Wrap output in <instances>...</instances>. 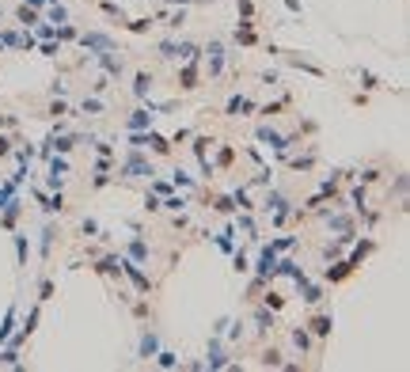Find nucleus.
Returning <instances> with one entry per match:
<instances>
[{
    "instance_id": "17",
    "label": "nucleus",
    "mask_w": 410,
    "mask_h": 372,
    "mask_svg": "<svg viewBox=\"0 0 410 372\" xmlns=\"http://www.w3.org/2000/svg\"><path fill=\"white\" fill-rule=\"evenodd\" d=\"M236 42H243V46H251V42H255V31H251V23H239V31H236Z\"/></svg>"
},
{
    "instance_id": "20",
    "label": "nucleus",
    "mask_w": 410,
    "mask_h": 372,
    "mask_svg": "<svg viewBox=\"0 0 410 372\" xmlns=\"http://www.w3.org/2000/svg\"><path fill=\"white\" fill-rule=\"evenodd\" d=\"M15 15H19V23H27V27H34V23H38V15H34V12H31V8H27V4L19 8Z\"/></svg>"
},
{
    "instance_id": "3",
    "label": "nucleus",
    "mask_w": 410,
    "mask_h": 372,
    "mask_svg": "<svg viewBox=\"0 0 410 372\" xmlns=\"http://www.w3.org/2000/svg\"><path fill=\"white\" fill-rule=\"evenodd\" d=\"M95 57H99V65H103V68H106L110 76H122L125 61H122V57H114V50H103V53H95Z\"/></svg>"
},
{
    "instance_id": "30",
    "label": "nucleus",
    "mask_w": 410,
    "mask_h": 372,
    "mask_svg": "<svg viewBox=\"0 0 410 372\" xmlns=\"http://www.w3.org/2000/svg\"><path fill=\"white\" fill-rule=\"evenodd\" d=\"M281 304H285V300H281V296H277V292H270V296H266V308H273V311H277Z\"/></svg>"
},
{
    "instance_id": "1",
    "label": "nucleus",
    "mask_w": 410,
    "mask_h": 372,
    "mask_svg": "<svg viewBox=\"0 0 410 372\" xmlns=\"http://www.w3.org/2000/svg\"><path fill=\"white\" fill-rule=\"evenodd\" d=\"M255 270H258V281H255V285H262L266 277H273V273H277V251H273V247H262Z\"/></svg>"
},
{
    "instance_id": "22",
    "label": "nucleus",
    "mask_w": 410,
    "mask_h": 372,
    "mask_svg": "<svg viewBox=\"0 0 410 372\" xmlns=\"http://www.w3.org/2000/svg\"><path fill=\"white\" fill-rule=\"evenodd\" d=\"M50 296H53V281L42 277V285H38V300H50Z\"/></svg>"
},
{
    "instance_id": "13",
    "label": "nucleus",
    "mask_w": 410,
    "mask_h": 372,
    "mask_svg": "<svg viewBox=\"0 0 410 372\" xmlns=\"http://www.w3.org/2000/svg\"><path fill=\"white\" fill-rule=\"evenodd\" d=\"M239 110H255V103H251V99H243V95L228 99V114H239Z\"/></svg>"
},
{
    "instance_id": "21",
    "label": "nucleus",
    "mask_w": 410,
    "mask_h": 372,
    "mask_svg": "<svg viewBox=\"0 0 410 372\" xmlns=\"http://www.w3.org/2000/svg\"><path fill=\"white\" fill-rule=\"evenodd\" d=\"M156 357H160V365H163V368H175V365H179V357H175L171 349H160Z\"/></svg>"
},
{
    "instance_id": "11",
    "label": "nucleus",
    "mask_w": 410,
    "mask_h": 372,
    "mask_svg": "<svg viewBox=\"0 0 410 372\" xmlns=\"http://www.w3.org/2000/svg\"><path fill=\"white\" fill-rule=\"evenodd\" d=\"M349 273H353V262H338V270H327V281H342V277H349Z\"/></svg>"
},
{
    "instance_id": "25",
    "label": "nucleus",
    "mask_w": 410,
    "mask_h": 372,
    "mask_svg": "<svg viewBox=\"0 0 410 372\" xmlns=\"http://www.w3.org/2000/svg\"><path fill=\"white\" fill-rule=\"evenodd\" d=\"M255 323H258V330H270V327H273V315H266V311H258V315H255Z\"/></svg>"
},
{
    "instance_id": "24",
    "label": "nucleus",
    "mask_w": 410,
    "mask_h": 372,
    "mask_svg": "<svg viewBox=\"0 0 410 372\" xmlns=\"http://www.w3.org/2000/svg\"><path fill=\"white\" fill-rule=\"evenodd\" d=\"M27 251H31V247H27V239L15 236V254H19V262H27Z\"/></svg>"
},
{
    "instance_id": "33",
    "label": "nucleus",
    "mask_w": 410,
    "mask_h": 372,
    "mask_svg": "<svg viewBox=\"0 0 410 372\" xmlns=\"http://www.w3.org/2000/svg\"><path fill=\"white\" fill-rule=\"evenodd\" d=\"M53 148H57V152H68V148H72V141H68V137H61V141H53Z\"/></svg>"
},
{
    "instance_id": "8",
    "label": "nucleus",
    "mask_w": 410,
    "mask_h": 372,
    "mask_svg": "<svg viewBox=\"0 0 410 372\" xmlns=\"http://www.w3.org/2000/svg\"><path fill=\"white\" fill-rule=\"evenodd\" d=\"M182 87H187V91L198 87V61H187V68H182Z\"/></svg>"
},
{
    "instance_id": "14",
    "label": "nucleus",
    "mask_w": 410,
    "mask_h": 372,
    "mask_svg": "<svg viewBox=\"0 0 410 372\" xmlns=\"http://www.w3.org/2000/svg\"><path fill=\"white\" fill-rule=\"evenodd\" d=\"M148 144H152V152H156V156H167V152H171V144L163 141V137H156V133H148Z\"/></svg>"
},
{
    "instance_id": "34",
    "label": "nucleus",
    "mask_w": 410,
    "mask_h": 372,
    "mask_svg": "<svg viewBox=\"0 0 410 372\" xmlns=\"http://www.w3.org/2000/svg\"><path fill=\"white\" fill-rule=\"evenodd\" d=\"M361 80H365V87H380V80H376L372 72H361Z\"/></svg>"
},
{
    "instance_id": "2",
    "label": "nucleus",
    "mask_w": 410,
    "mask_h": 372,
    "mask_svg": "<svg viewBox=\"0 0 410 372\" xmlns=\"http://www.w3.org/2000/svg\"><path fill=\"white\" fill-rule=\"evenodd\" d=\"M80 46L84 50H95V53H103V50H114V42L106 34H99V31H91V34H80Z\"/></svg>"
},
{
    "instance_id": "16",
    "label": "nucleus",
    "mask_w": 410,
    "mask_h": 372,
    "mask_svg": "<svg viewBox=\"0 0 410 372\" xmlns=\"http://www.w3.org/2000/svg\"><path fill=\"white\" fill-rule=\"evenodd\" d=\"M129 258H133V262H141V258H148V247H144V243H141V239H133V243H129Z\"/></svg>"
},
{
    "instance_id": "29",
    "label": "nucleus",
    "mask_w": 410,
    "mask_h": 372,
    "mask_svg": "<svg viewBox=\"0 0 410 372\" xmlns=\"http://www.w3.org/2000/svg\"><path fill=\"white\" fill-rule=\"evenodd\" d=\"M57 38H68V42H72V38H76V27H57Z\"/></svg>"
},
{
    "instance_id": "18",
    "label": "nucleus",
    "mask_w": 410,
    "mask_h": 372,
    "mask_svg": "<svg viewBox=\"0 0 410 372\" xmlns=\"http://www.w3.org/2000/svg\"><path fill=\"white\" fill-rule=\"evenodd\" d=\"M160 57H167V61H179V42H163V46H160Z\"/></svg>"
},
{
    "instance_id": "32",
    "label": "nucleus",
    "mask_w": 410,
    "mask_h": 372,
    "mask_svg": "<svg viewBox=\"0 0 410 372\" xmlns=\"http://www.w3.org/2000/svg\"><path fill=\"white\" fill-rule=\"evenodd\" d=\"M239 12L251 19V15H255V4H251V0H239Z\"/></svg>"
},
{
    "instance_id": "36",
    "label": "nucleus",
    "mask_w": 410,
    "mask_h": 372,
    "mask_svg": "<svg viewBox=\"0 0 410 372\" xmlns=\"http://www.w3.org/2000/svg\"><path fill=\"white\" fill-rule=\"evenodd\" d=\"M12 152V141H8V137H0V156H8Z\"/></svg>"
},
{
    "instance_id": "19",
    "label": "nucleus",
    "mask_w": 410,
    "mask_h": 372,
    "mask_svg": "<svg viewBox=\"0 0 410 372\" xmlns=\"http://www.w3.org/2000/svg\"><path fill=\"white\" fill-rule=\"evenodd\" d=\"M262 365H266V368H281V354H277V349H266V354H262Z\"/></svg>"
},
{
    "instance_id": "35",
    "label": "nucleus",
    "mask_w": 410,
    "mask_h": 372,
    "mask_svg": "<svg viewBox=\"0 0 410 372\" xmlns=\"http://www.w3.org/2000/svg\"><path fill=\"white\" fill-rule=\"evenodd\" d=\"M217 209H220V213H232L236 205H232V198H220V201H217Z\"/></svg>"
},
{
    "instance_id": "27",
    "label": "nucleus",
    "mask_w": 410,
    "mask_h": 372,
    "mask_svg": "<svg viewBox=\"0 0 410 372\" xmlns=\"http://www.w3.org/2000/svg\"><path fill=\"white\" fill-rule=\"evenodd\" d=\"M84 110H87V114H99L103 103H99V99H84Z\"/></svg>"
},
{
    "instance_id": "4",
    "label": "nucleus",
    "mask_w": 410,
    "mask_h": 372,
    "mask_svg": "<svg viewBox=\"0 0 410 372\" xmlns=\"http://www.w3.org/2000/svg\"><path fill=\"white\" fill-rule=\"evenodd\" d=\"M224 72V46L213 42L209 46V76H220Z\"/></svg>"
},
{
    "instance_id": "7",
    "label": "nucleus",
    "mask_w": 410,
    "mask_h": 372,
    "mask_svg": "<svg viewBox=\"0 0 410 372\" xmlns=\"http://www.w3.org/2000/svg\"><path fill=\"white\" fill-rule=\"evenodd\" d=\"M308 327H311V334L327 338V334H330V327H334V319H330V315H315V319L308 323Z\"/></svg>"
},
{
    "instance_id": "10",
    "label": "nucleus",
    "mask_w": 410,
    "mask_h": 372,
    "mask_svg": "<svg viewBox=\"0 0 410 372\" xmlns=\"http://www.w3.org/2000/svg\"><path fill=\"white\" fill-rule=\"evenodd\" d=\"M125 125H129V129H144V125H152V114H148V110H133Z\"/></svg>"
},
{
    "instance_id": "23",
    "label": "nucleus",
    "mask_w": 410,
    "mask_h": 372,
    "mask_svg": "<svg viewBox=\"0 0 410 372\" xmlns=\"http://www.w3.org/2000/svg\"><path fill=\"white\" fill-rule=\"evenodd\" d=\"M160 209H171V213H182V209H187V201H182V198H167V201H163V205H160Z\"/></svg>"
},
{
    "instance_id": "12",
    "label": "nucleus",
    "mask_w": 410,
    "mask_h": 372,
    "mask_svg": "<svg viewBox=\"0 0 410 372\" xmlns=\"http://www.w3.org/2000/svg\"><path fill=\"white\" fill-rule=\"evenodd\" d=\"M292 342H296V349H300V354H308V349H311V334H308L304 327H296V330H292Z\"/></svg>"
},
{
    "instance_id": "26",
    "label": "nucleus",
    "mask_w": 410,
    "mask_h": 372,
    "mask_svg": "<svg viewBox=\"0 0 410 372\" xmlns=\"http://www.w3.org/2000/svg\"><path fill=\"white\" fill-rule=\"evenodd\" d=\"M148 27H152L148 19H133V23H129V31H133V34H144V31H148Z\"/></svg>"
},
{
    "instance_id": "6",
    "label": "nucleus",
    "mask_w": 410,
    "mask_h": 372,
    "mask_svg": "<svg viewBox=\"0 0 410 372\" xmlns=\"http://www.w3.org/2000/svg\"><path fill=\"white\" fill-rule=\"evenodd\" d=\"M125 175H156V171H152V163H144L141 156L133 152L129 160H125Z\"/></svg>"
},
{
    "instance_id": "15",
    "label": "nucleus",
    "mask_w": 410,
    "mask_h": 372,
    "mask_svg": "<svg viewBox=\"0 0 410 372\" xmlns=\"http://www.w3.org/2000/svg\"><path fill=\"white\" fill-rule=\"evenodd\" d=\"M156 349H160V342H156V334H144V338H141V357H152Z\"/></svg>"
},
{
    "instance_id": "5",
    "label": "nucleus",
    "mask_w": 410,
    "mask_h": 372,
    "mask_svg": "<svg viewBox=\"0 0 410 372\" xmlns=\"http://www.w3.org/2000/svg\"><path fill=\"white\" fill-rule=\"evenodd\" d=\"M152 72H137L133 76V95H137V99H148V91H152Z\"/></svg>"
},
{
    "instance_id": "9",
    "label": "nucleus",
    "mask_w": 410,
    "mask_h": 372,
    "mask_svg": "<svg viewBox=\"0 0 410 372\" xmlns=\"http://www.w3.org/2000/svg\"><path fill=\"white\" fill-rule=\"evenodd\" d=\"M15 334V308H8V315H4V327H0V346H4L8 338Z\"/></svg>"
},
{
    "instance_id": "31",
    "label": "nucleus",
    "mask_w": 410,
    "mask_h": 372,
    "mask_svg": "<svg viewBox=\"0 0 410 372\" xmlns=\"http://www.w3.org/2000/svg\"><path fill=\"white\" fill-rule=\"evenodd\" d=\"M50 19H53V23H65V8H61V4L50 8Z\"/></svg>"
},
{
    "instance_id": "28",
    "label": "nucleus",
    "mask_w": 410,
    "mask_h": 372,
    "mask_svg": "<svg viewBox=\"0 0 410 372\" xmlns=\"http://www.w3.org/2000/svg\"><path fill=\"white\" fill-rule=\"evenodd\" d=\"M217 243H220V251H232V228H228V232H220V239H217Z\"/></svg>"
}]
</instances>
